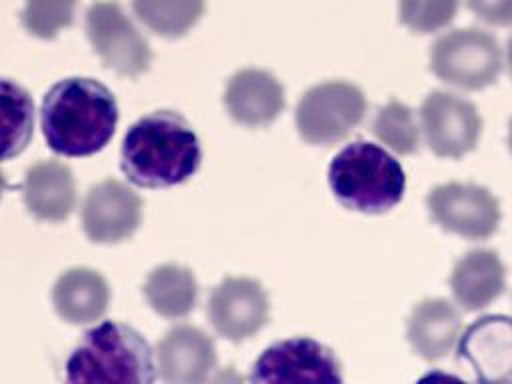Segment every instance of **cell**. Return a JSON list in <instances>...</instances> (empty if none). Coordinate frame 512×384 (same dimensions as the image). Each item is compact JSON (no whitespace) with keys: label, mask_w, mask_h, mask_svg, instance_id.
Instances as JSON below:
<instances>
[{"label":"cell","mask_w":512,"mask_h":384,"mask_svg":"<svg viewBox=\"0 0 512 384\" xmlns=\"http://www.w3.org/2000/svg\"><path fill=\"white\" fill-rule=\"evenodd\" d=\"M202 162V148L188 120L172 110H156L124 134L120 166L140 188H168L186 182Z\"/></svg>","instance_id":"6da1fadb"},{"label":"cell","mask_w":512,"mask_h":384,"mask_svg":"<svg viewBox=\"0 0 512 384\" xmlns=\"http://www.w3.org/2000/svg\"><path fill=\"white\" fill-rule=\"evenodd\" d=\"M118 104L94 78H64L42 98L40 126L48 146L62 156H90L114 136Z\"/></svg>","instance_id":"7a4b0ae2"},{"label":"cell","mask_w":512,"mask_h":384,"mask_svg":"<svg viewBox=\"0 0 512 384\" xmlns=\"http://www.w3.org/2000/svg\"><path fill=\"white\" fill-rule=\"evenodd\" d=\"M66 380L150 384L156 364L148 342L132 326L106 320L90 328L66 360Z\"/></svg>","instance_id":"3957f363"},{"label":"cell","mask_w":512,"mask_h":384,"mask_svg":"<svg viewBox=\"0 0 512 384\" xmlns=\"http://www.w3.org/2000/svg\"><path fill=\"white\" fill-rule=\"evenodd\" d=\"M328 184L344 208L384 214L402 200L406 174L390 152L378 144L356 140L332 158Z\"/></svg>","instance_id":"277c9868"},{"label":"cell","mask_w":512,"mask_h":384,"mask_svg":"<svg viewBox=\"0 0 512 384\" xmlns=\"http://www.w3.org/2000/svg\"><path fill=\"white\" fill-rule=\"evenodd\" d=\"M366 98L350 82H322L304 92L296 106V128L304 142L332 146L364 118Z\"/></svg>","instance_id":"5b68a950"},{"label":"cell","mask_w":512,"mask_h":384,"mask_svg":"<svg viewBox=\"0 0 512 384\" xmlns=\"http://www.w3.org/2000/svg\"><path fill=\"white\" fill-rule=\"evenodd\" d=\"M502 68L498 42L478 28H460L440 36L430 50V70L446 84L480 90L492 84Z\"/></svg>","instance_id":"8992f818"},{"label":"cell","mask_w":512,"mask_h":384,"mask_svg":"<svg viewBox=\"0 0 512 384\" xmlns=\"http://www.w3.org/2000/svg\"><path fill=\"white\" fill-rule=\"evenodd\" d=\"M86 34L106 68L136 78L150 68L148 40L116 0H98L86 10Z\"/></svg>","instance_id":"52a82bcc"},{"label":"cell","mask_w":512,"mask_h":384,"mask_svg":"<svg viewBox=\"0 0 512 384\" xmlns=\"http://www.w3.org/2000/svg\"><path fill=\"white\" fill-rule=\"evenodd\" d=\"M252 382H342V368L330 348L300 336L268 346L252 366Z\"/></svg>","instance_id":"ba28073f"},{"label":"cell","mask_w":512,"mask_h":384,"mask_svg":"<svg viewBox=\"0 0 512 384\" xmlns=\"http://www.w3.org/2000/svg\"><path fill=\"white\" fill-rule=\"evenodd\" d=\"M426 204L440 228L472 240L488 238L500 222L498 200L470 182L440 184L428 194Z\"/></svg>","instance_id":"9c48e42d"},{"label":"cell","mask_w":512,"mask_h":384,"mask_svg":"<svg viewBox=\"0 0 512 384\" xmlns=\"http://www.w3.org/2000/svg\"><path fill=\"white\" fill-rule=\"evenodd\" d=\"M426 144L436 156L460 158L480 136V116L468 100L450 92H430L420 106Z\"/></svg>","instance_id":"30bf717a"},{"label":"cell","mask_w":512,"mask_h":384,"mask_svg":"<svg viewBox=\"0 0 512 384\" xmlns=\"http://www.w3.org/2000/svg\"><path fill=\"white\" fill-rule=\"evenodd\" d=\"M142 220V198L124 182L108 178L94 184L82 204L84 234L98 244L130 238Z\"/></svg>","instance_id":"8fae6325"},{"label":"cell","mask_w":512,"mask_h":384,"mask_svg":"<svg viewBox=\"0 0 512 384\" xmlns=\"http://www.w3.org/2000/svg\"><path fill=\"white\" fill-rule=\"evenodd\" d=\"M208 318L214 330L226 340H248L268 322L264 286L254 278H224L210 294Z\"/></svg>","instance_id":"7c38bea8"},{"label":"cell","mask_w":512,"mask_h":384,"mask_svg":"<svg viewBox=\"0 0 512 384\" xmlns=\"http://www.w3.org/2000/svg\"><path fill=\"white\" fill-rule=\"evenodd\" d=\"M456 356L480 382L512 380V318L490 314L472 322L458 340Z\"/></svg>","instance_id":"4fadbf2b"},{"label":"cell","mask_w":512,"mask_h":384,"mask_svg":"<svg viewBox=\"0 0 512 384\" xmlns=\"http://www.w3.org/2000/svg\"><path fill=\"white\" fill-rule=\"evenodd\" d=\"M156 366L164 382L198 384L216 368L212 338L190 324L170 328L156 346Z\"/></svg>","instance_id":"5bb4252c"},{"label":"cell","mask_w":512,"mask_h":384,"mask_svg":"<svg viewBox=\"0 0 512 384\" xmlns=\"http://www.w3.org/2000/svg\"><path fill=\"white\" fill-rule=\"evenodd\" d=\"M224 102L238 124L266 126L284 108V88L270 72L244 68L228 80Z\"/></svg>","instance_id":"9a60e30c"},{"label":"cell","mask_w":512,"mask_h":384,"mask_svg":"<svg viewBox=\"0 0 512 384\" xmlns=\"http://www.w3.org/2000/svg\"><path fill=\"white\" fill-rule=\"evenodd\" d=\"M22 196L28 212L38 220L62 222L76 204L74 174L58 160L36 162L24 174Z\"/></svg>","instance_id":"2e32d148"},{"label":"cell","mask_w":512,"mask_h":384,"mask_svg":"<svg viewBox=\"0 0 512 384\" xmlns=\"http://www.w3.org/2000/svg\"><path fill=\"white\" fill-rule=\"evenodd\" d=\"M460 328V314L448 300L426 298L412 308L406 336L420 358L434 362L454 348L460 338Z\"/></svg>","instance_id":"e0dca14e"},{"label":"cell","mask_w":512,"mask_h":384,"mask_svg":"<svg viewBox=\"0 0 512 384\" xmlns=\"http://www.w3.org/2000/svg\"><path fill=\"white\" fill-rule=\"evenodd\" d=\"M108 302V282L100 272L86 266L62 272L52 288V304L58 316L70 324L96 322L104 316Z\"/></svg>","instance_id":"ac0fdd59"},{"label":"cell","mask_w":512,"mask_h":384,"mask_svg":"<svg viewBox=\"0 0 512 384\" xmlns=\"http://www.w3.org/2000/svg\"><path fill=\"white\" fill-rule=\"evenodd\" d=\"M506 284V268L496 252L472 250L464 254L450 276V288L464 310H480L496 300Z\"/></svg>","instance_id":"d6986e66"},{"label":"cell","mask_w":512,"mask_h":384,"mask_svg":"<svg viewBox=\"0 0 512 384\" xmlns=\"http://www.w3.org/2000/svg\"><path fill=\"white\" fill-rule=\"evenodd\" d=\"M144 296L156 314L164 318H184L196 306L198 282L188 268L162 264L148 274Z\"/></svg>","instance_id":"ffe728a7"},{"label":"cell","mask_w":512,"mask_h":384,"mask_svg":"<svg viewBox=\"0 0 512 384\" xmlns=\"http://www.w3.org/2000/svg\"><path fill=\"white\" fill-rule=\"evenodd\" d=\"M204 6V0H132L136 18L164 38H180L194 28L204 14Z\"/></svg>","instance_id":"44dd1931"},{"label":"cell","mask_w":512,"mask_h":384,"mask_svg":"<svg viewBox=\"0 0 512 384\" xmlns=\"http://www.w3.org/2000/svg\"><path fill=\"white\" fill-rule=\"evenodd\" d=\"M2 118H4V160L20 154L30 136L34 122V106L24 88L2 80Z\"/></svg>","instance_id":"7402d4cb"},{"label":"cell","mask_w":512,"mask_h":384,"mask_svg":"<svg viewBox=\"0 0 512 384\" xmlns=\"http://www.w3.org/2000/svg\"><path fill=\"white\" fill-rule=\"evenodd\" d=\"M372 130L376 138L396 154L406 156L418 150L420 130L414 120V114L406 104L398 100H390L386 106L378 110Z\"/></svg>","instance_id":"603a6c76"},{"label":"cell","mask_w":512,"mask_h":384,"mask_svg":"<svg viewBox=\"0 0 512 384\" xmlns=\"http://www.w3.org/2000/svg\"><path fill=\"white\" fill-rule=\"evenodd\" d=\"M78 0H24L22 26L36 38H54L74 22Z\"/></svg>","instance_id":"cb8c5ba5"},{"label":"cell","mask_w":512,"mask_h":384,"mask_svg":"<svg viewBox=\"0 0 512 384\" xmlns=\"http://www.w3.org/2000/svg\"><path fill=\"white\" fill-rule=\"evenodd\" d=\"M458 10V0H400V20L412 32L430 34L448 26Z\"/></svg>","instance_id":"d4e9b609"},{"label":"cell","mask_w":512,"mask_h":384,"mask_svg":"<svg viewBox=\"0 0 512 384\" xmlns=\"http://www.w3.org/2000/svg\"><path fill=\"white\" fill-rule=\"evenodd\" d=\"M468 8L484 22L494 26L512 24V0H466Z\"/></svg>","instance_id":"484cf974"},{"label":"cell","mask_w":512,"mask_h":384,"mask_svg":"<svg viewBox=\"0 0 512 384\" xmlns=\"http://www.w3.org/2000/svg\"><path fill=\"white\" fill-rule=\"evenodd\" d=\"M506 56H508V68H510V74H512V38L508 40V48H506Z\"/></svg>","instance_id":"4316f807"},{"label":"cell","mask_w":512,"mask_h":384,"mask_svg":"<svg viewBox=\"0 0 512 384\" xmlns=\"http://www.w3.org/2000/svg\"><path fill=\"white\" fill-rule=\"evenodd\" d=\"M508 144H510V150H512V120H510V130H508Z\"/></svg>","instance_id":"83f0119b"}]
</instances>
